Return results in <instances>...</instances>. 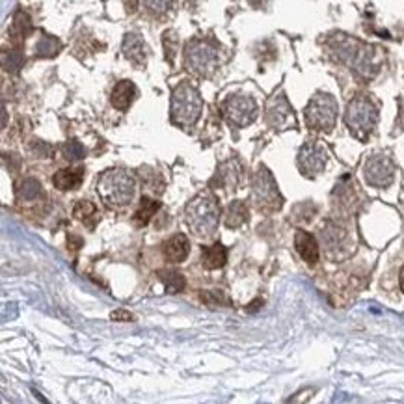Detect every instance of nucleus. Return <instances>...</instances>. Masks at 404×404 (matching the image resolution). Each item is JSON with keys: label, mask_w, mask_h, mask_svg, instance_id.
I'll list each match as a JSON object with an SVG mask.
<instances>
[{"label": "nucleus", "mask_w": 404, "mask_h": 404, "mask_svg": "<svg viewBox=\"0 0 404 404\" xmlns=\"http://www.w3.org/2000/svg\"><path fill=\"white\" fill-rule=\"evenodd\" d=\"M295 246H297V252L300 253L306 263L310 265H315L319 261V244H317L315 237L304 229H298L297 235H295Z\"/></svg>", "instance_id": "dca6fc26"}, {"label": "nucleus", "mask_w": 404, "mask_h": 404, "mask_svg": "<svg viewBox=\"0 0 404 404\" xmlns=\"http://www.w3.org/2000/svg\"><path fill=\"white\" fill-rule=\"evenodd\" d=\"M228 261V250L226 246H222L220 242H216L213 246H203L202 248V265L207 270H216L222 268Z\"/></svg>", "instance_id": "6ab92c4d"}, {"label": "nucleus", "mask_w": 404, "mask_h": 404, "mask_svg": "<svg viewBox=\"0 0 404 404\" xmlns=\"http://www.w3.org/2000/svg\"><path fill=\"white\" fill-rule=\"evenodd\" d=\"M63 157L71 160V162H76V160H83L86 157V149H84V145L81 142H76V140H70V142H65L62 147Z\"/></svg>", "instance_id": "c756f323"}, {"label": "nucleus", "mask_w": 404, "mask_h": 404, "mask_svg": "<svg viewBox=\"0 0 404 404\" xmlns=\"http://www.w3.org/2000/svg\"><path fill=\"white\" fill-rule=\"evenodd\" d=\"M203 112V99L198 88L190 83L177 84L176 89L171 92L170 101V116L176 125L189 129L196 125L200 116Z\"/></svg>", "instance_id": "20e7f679"}, {"label": "nucleus", "mask_w": 404, "mask_h": 404, "mask_svg": "<svg viewBox=\"0 0 404 404\" xmlns=\"http://www.w3.org/2000/svg\"><path fill=\"white\" fill-rule=\"evenodd\" d=\"M240 179H242V168H240L239 160L231 158V160H226L218 166V171L211 179V184L216 189L235 190L240 184Z\"/></svg>", "instance_id": "ddd939ff"}, {"label": "nucleus", "mask_w": 404, "mask_h": 404, "mask_svg": "<svg viewBox=\"0 0 404 404\" xmlns=\"http://www.w3.org/2000/svg\"><path fill=\"white\" fill-rule=\"evenodd\" d=\"M328 51L337 62L345 63L363 78H373L382 65V52L376 47L350 38L347 34H334L328 39Z\"/></svg>", "instance_id": "f257e3e1"}, {"label": "nucleus", "mask_w": 404, "mask_h": 404, "mask_svg": "<svg viewBox=\"0 0 404 404\" xmlns=\"http://www.w3.org/2000/svg\"><path fill=\"white\" fill-rule=\"evenodd\" d=\"M73 216H75L76 220L84 222L89 228H94L95 222L99 218V215H97V207H95L92 202H88V200L76 202V205L73 207Z\"/></svg>", "instance_id": "4be33fe9"}, {"label": "nucleus", "mask_w": 404, "mask_h": 404, "mask_svg": "<svg viewBox=\"0 0 404 404\" xmlns=\"http://www.w3.org/2000/svg\"><path fill=\"white\" fill-rule=\"evenodd\" d=\"M25 65V54L19 49H10V51L2 52V67L6 73H19L21 67Z\"/></svg>", "instance_id": "bb28decb"}, {"label": "nucleus", "mask_w": 404, "mask_h": 404, "mask_svg": "<svg viewBox=\"0 0 404 404\" xmlns=\"http://www.w3.org/2000/svg\"><path fill=\"white\" fill-rule=\"evenodd\" d=\"M112 321H133V315L131 313H127V311H114L112 315H110Z\"/></svg>", "instance_id": "72a5a7b5"}, {"label": "nucleus", "mask_w": 404, "mask_h": 404, "mask_svg": "<svg viewBox=\"0 0 404 404\" xmlns=\"http://www.w3.org/2000/svg\"><path fill=\"white\" fill-rule=\"evenodd\" d=\"M248 220V207L246 203L240 202V200H235L226 207V213H224V224L226 228L237 229L240 228L244 222Z\"/></svg>", "instance_id": "aec40b11"}, {"label": "nucleus", "mask_w": 404, "mask_h": 404, "mask_svg": "<svg viewBox=\"0 0 404 404\" xmlns=\"http://www.w3.org/2000/svg\"><path fill=\"white\" fill-rule=\"evenodd\" d=\"M337 112H339V107L334 95L319 92L311 97L304 114H306V123L310 129L319 131V133H330L337 121Z\"/></svg>", "instance_id": "0eeeda50"}, {"label": "nucleus", "mask_w": 404, "mask_h": 404, "mask_svg": "<svg viewBox=\"0 0 404 404\" xmlns=\"http://www.w3.org/2000/svg\"><path fill=\"white\" fill-rule=\"evenodd\" d=\"M322 240H324V246H328V250H334V248H341V244L347 239V233L345 229H341L335 224H326L322 228Z\"/></svg>", "instance_id": "b1692460"}, {"label": "nucleus", "mask_w": 404, "mask_h": 404, "mask_svg": "<svg viewBox=\"0 0 404 404\" xmlns=\"http://www.w3.org/2000/svg\"><path fill=\"white\" fill-rule=\"evenodd\" d=\"M121 51H123L127 60H131L134 65H145V62H147V45H145L144 38L136 32L125 34Z\"/></svg>", "instance_id": "4468645a"}, {"label": "nucleus", "mask_w": 404, "mask_h": 404, "mask_svg": "<svg viewBox=\"0 0 404 404\" xmlns=\"http://www.w3.org/2000/svg\"><path fill=\"white\" fill-rule=\"evenodd\" d=\"M158 278L164 284L166 293H181L184 289V285H187L183 274L176 270H160L158 272Z\"/></svg>", "instance_id": "a878e982"}, {"label": "nucleus", "mask_w": 404, "mask_h": 404, "mask_svg": "<svg viewBox=\"0 0 404 404\" xmlns=\"http://www.w3.org/2000/svg\"><path fill=\"white\" fill-rule=\"evenodd\" d=\"M261 304H263V300H255V302L250 304V308H248V311H250V313H253V311H257L261 308Z\"/></svg>", "instance_id": "c9c22d12"}, {"label": "nucleus", "mask_w": 404, "mask_h": 404, "mask_svg": "<svg viewBox=\"0 0 404 404\" xmlns=\"http://www.w3.org/2000/svg\"><path fill=\"white\" fill-rule=\"evenodd\" d=\"M363 177L367 184H371L374 189H387L395 177V166L392 158L382 153L369 157L363 164Z\"/></svg>", "instance_id": "f8f14e48"}, {"label": "nucleus", "mask_w": 404, "mask_h": 404, "mask_svg": "<svg viewBox=\"0 0 404 404\" xmlns=\"http://www.w3.org/2000/svg\"><path fill=\"white\" fill-rule=\"evenodd\" d=\"M125 2V10L129 13H134L138 10V0H123Z\"/></svg>", "instance_id": "f704fd0d"}, {"label": "nucleus", "mask_w": 404, "mask_h": 404, "mask_svg": "<svg viewBox=\"0 0 404 404\" xmlns=\"http://www.w3.org/2000/svg\"><path fill=\"white\" fill-rule=\"evenodd\" d=\"M158 209H160V202H157V200H153V198L149 196H144L142 198V202H140L138 211L134 213V224H136L138 228L147 226V224L153 220V216L157 215Z\"/></svg>", "instance_id": "412c9836"}, {"label": "nucleus", "mask_w": 404, "mask_h": 404, "mask_svg": "<svg viewBox=\"0 0 404 404\" xmlns=\"http://www.w3.org/2000/svg\"><path fill=\"white\" fill-rule=\"evenodd\" d=\"M142 173V181H144L145 189L149 190V192H155V194H160L162 192V184L158 187V181H160V176H158L157 171L149 170V168H145V170L140 171Z\"/></svg>", "instance_id": "7c9ffc66"}, {"label": "nucleus", "mask_w": 404, "mask_h": 404, "mask_svg": "<svg viewBox=\"0 0 404 404\" xmlns=\"http://www.w3.org/2000/svg\"><path fill=\"white\" fill-rule=\"evenodd\" d=\"M218 60V47L207 39H192L184 47V67L194 76L209 78L215 75Z\"/></svg>", "instance_id": "423d86ee"}, {"label": "nucleus", "mask_w": 404, "mask_h": 404, "mask_svg": "<svg viewBox=\"0 0 404 404\" xmlns=\"http://www.w3.org/2000/svg\"><path fill=\"white\" fill-rule=\"evenodd\" d=\"M162 45H164V56L168 63H173L177 54V47H179V36L176 30H166L162 34Z\"/></svg>", "instance_id": "c85d7f7f"}, {"label": "nucleus", "mask_w": 404, "mask_h": 404, "mask_svg": "<svg viewBox=\"0 0 404 404\" xmlns=\"http://www.w3.org/2000/svg\"><path fill=\"white\" fill-rule=\"evenodd\" d=\"M200 297H202L203 302L207 304V306H211V308H215V306H222V304H228V298L224 297V293H222V290H216V289L203 290Z\"/></svg>", "instance_id": "2f4dec72"}, {"label": "nucleus", "mask_w": 404, "mask_h": 404, "mask_svg": "<svg viewBox=\"0 0 404 404\" xmlns=\"http://www.w3.org/2000/svg\"><path fill=\"white\" fill-rule=\"evenodd\" d=\"M328 164V151L326 147L317 142V140H308L298 151V170L302 171L306 177H317L324 171Z\"/></svg>", "instance_id": "9d476101"}, {"label": "nucleus", "mask_w": 404, "mask_h": 404, "mask_svg": "<svg viewBox=\"0 0 404 404\" xmlns=\"http://www.w3.org/2000/svg\"><path fill=\"white\" fill-rule=\"evenodd\" d=\"M218 220H220V205L209 190H203L196 198H192L184 209V222L190 231L200 239L213 237L218 228Z\"/></svg>", "instance_id": "f03ea898"}, {"label": "nucleus", "mask_w": 404, "mask_h": 404, "mask_svg": "<svg viewBox=\"0 0 404 404\" xmlns=\"http://www.w3.org/2000/svg\"><path fill=\"white\" fill-rule=\"evenodd\" d=\"M348 131L358 140H365L379 123V107L367 95H356L345 112Z\"/></svg>", "instance_id": "39448f33"}, {"label": "nucleus", "mask_w": 404, "mask_h": 404, "mask_svg": "<svg viewBox=\"0 0 404 404\" xmlns=\"http://www.w3.org/2000/svg\"><path fill=\"white\" fill-rule=\"evenodd\" d=\"M398 285H401V290L404 293V266L401 268V276H398Z\"/></svg>", "instance_id": "e433bc0d"}, {"label": "nucleus", "mask_w": 404, "mask_h": 404, "mask_svg": "<svg viewBox=\"0 0 404 404\" xmlns=\"http://www.w3.org/2000/svg\"><path fill=\"white\" fill-rule=\"evenodd\" d=\"M257 112H259L257 103L253 101L250 95H229L222 105V114L226 121L239 129L252 125L257 118Z\"/></svg>", "instance_id": "1a4fd4ad"}, {"label": "nucleus", "mask_w": 404, "mask_h": 404, "mask_svg": "<svg viewBox=\"0 0 404 404\" xmlns=\"http://www.w3.org/2000/svg\"><path fill=\"white\" fill-rule=\"evenodd\" d=\"M190 253V242L189 237L183 233L173 235L171 239L166 240L164 244V255L170 263H183Z\"/></svg>", "instance_id": "f3484780"}, {"label": "nucleus", "mask_w": 404, "mask_h": 404, "mask_svg": "<svg viewBox=\"0 0 404 404\" xmlns=\"http://www.w3.org/2000/svg\"><path fill=\"white\" fill-rule=\"evenodd\" d=\"M84 181V168H63L52 177V184L58 190H75Z\"/></svg>", "instance_id": "a211bd4d"}, {"label": "nucleus", "mask_w": 404, "mask_h": 404, "mask_svg": "<svg viewBox=\"0 0 404 404\" xmlns=\"http://www.w3.org/2000/svg\"><path fill=\"white\" fill-rule=\"evenodd\" d=\"M265 118L266 123L272 127V129H278V131H287V129H295L297 127V118H295V112L290 108L289 101L285 94H274L266 101L265 107Z\"/></svg>", "instance_id": "9b49d317"}, {"label": "nucleus", "mask_w": 404, "mask_h": 404, "mask_svg": "<svg viewBox=\"0 0 404 404\" xmlns=\"http://www.w3.org/2000/svg\"><path fill=\"white\" fill-rule=\"evenodd\" d=\"M32 30V23H30V17L26 15L25 12H17L15 15H13V21H12V38L15 39H23L26 38L28 34H30Z\"/></svg>", "instance_id": "cd10ccee"}, {"label": "nucleus", "mask_w": 404, "mask_h": 404, "mask_svg": "<svg viewBox=\"0 0 404 404\" xmlns=\"http://www.w3.org/2000/svg\"><path fill=\"white\" fill-rule=\"evenodd\" d=\"M248 2H250V4H252V6H255V8H261L263 4H265V0H248Z\"/></svg>", "instance_id": "4c0bfd02"}, {"label": "nucleus", "mask_w": 404, "mask_h": 404, "mask_svg": "<svg viewBox=\"0 0 404 404\" xmlns=\"http://www.w3.org/2000/svg\"><path fill=\"white\" fill-rule=\"evenodd\" d=\"M252 202L259 211L274 213L284 205V198L279 194L278 184L265 166H259L252 181Z\"/></svg>", "instance_id": "6e6552de"}, {"label": "nucleus", "mask_w": 404, "mask_h": 404, "mask_svg": "<svg viewBox=\"0 0 404 404\" xmlns=\"http://www.w3.org/2000/svg\"><path fill=\"white\" fill-rule=\"evenodd\" d=\"M60 51H62L60 39L54 38V36H49V34H41V38H39L38 45H36V54L39 58H52L56 56Z\"/></svg>", "instance_id": "5701e85b"}, {"label": "nucleus", "mask_w": 404, "mask_h": 404, "mask_svg": "<svg viewBox=\"0 0 404 404\" xmlns=\"http://www.w3.org/2000/svg\"><path fill=\"white\" fill-rule=\"evenodd\" d=\"M95 189L108 207L120 209L129 205L134 200L136 179L133 173L121 170V168H110L97 177Z\"/></svg>", "instance_id": "7ed1b4c3"}, {"label": "nucleus", "mask_w": 404, "mask_h": 404, "mask_svg": "<svg viewBox=\"0 0 404 404\" xmlns=\"http://www.w3.org/2000/svg\"><path fill=\"white\" fill-rule=\"evenodd\" d=\"M144 6L147 12L155 13V15H162L173 6V0H144Z\"/></svg>", "instance_id": "473e14b6"}, {"label": "nucleus", "mask_w": 404, "mask_h": 404, "mask_svg": "<svg viewBox=\"0 0 404 404\" xmlns=\"http://www.w3.org/2000/svg\"><path fill=\"white\" fill-rule=\"evenodd\" d=\"M15 192H17L19 200L30 202V200H36V198L41 196V183H39L38 179H34V177H26V179L21 181Z\"/></svg>", "instance_id": "393cba45"}, {"label": "nucleus", "mask_w": 404, "mask_h": 404, "mask_svg": "<svg viewBox=\"0 0 404 404\" xmlns=\"http://www.w3.org/2000/svg\"><path fill=\"white\" fill-rule=\"evenodd\" d=\"M136 94H138V89L134 86V83H131V81H120L114 86V89H112V94H110V103H112L114 108L125 112L133 105L134 99H136Z\"/></svg>", "instance_id": "2eb2a0df"}]
</instances>
